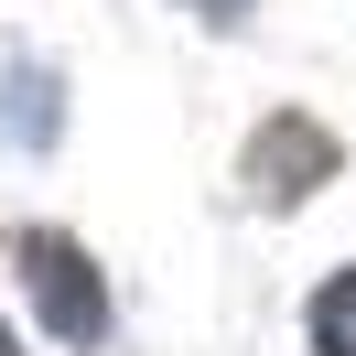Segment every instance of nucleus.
<instances>
[{
	"mask_svg": "<svg viewBox=\"0 0 356 356\" xmlns=\"http://www.w3.org/2000/svg\"><path fill=\"white\" fill-rule=\"evenodd\" d=\"M22 281H33V302H44V324L65 334V346H97V334H108V291H97V270H87L76 238L33 227L22 238Z\"/></svg>",
	"mask_w": 356,
	"mask_h": 356,
	"instance_id": "nucleus-1",
	"label": "nucleus"
},
{
	"mask_svg": "<svg viewBox=\"0 0 356 356\" xmlns=\"http://www.w3.org/2000/svg\"><path fill=\"white\" fill-rule=\"evenodd\" d=\"M324 173H334V130L324 119H270V130L248 140V195L259 205H302Z\"/></svg>",
	"mask_w": 356,
	"mask_h": 356,
	"instance_id": "nucleus-2",
	"label": "nucleus"
},
{
	"mask_svg": "<svg viewBox=\"0 0 356 356\" xmlns=\"http://www.w3.org/2000/svg\"><path fill=\"white\" fill-rule=\"evenodd\" d=\"M313 356H356V270H334L313 291Z\"/></svg>",
	"mask_w": 356,
	"mask_h": 356,
	"instance_id": "nucleus-3",
	"label": "nucleus"
},
{
	"mask_svg": "<svg viewBox=\"0 0 356 356\" xmlns=\"http://www.w3.org/2000/svg\"><path fill=\"white\" fill-rule=\"evenodd\" d=\"M195 11H216V22H238V11H248V0H195Z\"/></svg>",
	"mask_w": 356,
	"mask_h": 356,
	"instance_id": "nucleus-4",
	"label": "nucleus"
},
{
	"mask_svg": "<svg viewBox=\"0 0 356 356\" xmlns=\"http://www.w3.org/2000/svg\"><path fill=\"white\" fill-rule=\"evenodd\" d=\"M0 356H11V334H0Z\"/></svg>",
	"mask_w": 356,
	"mask_h": 356,
	"instance_id": "nucleus-5",
	"label": "nucleus"
}]
</instances>
